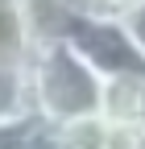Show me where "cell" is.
I'll return each instance as SVG.
<instances>
[{"label": "cell", "mask_w": 145, "mask_h": 149, "mask_svg": "<svg viewBox=\"0 0 145 149\" xmlns=\"http://www.w3.org/2000/svg\"><path fill=\"white\" fill-rule=\"evenodd\" d=\"M29 95H33V116L46 124H70L83 116H100L104 100V79L87 66L75 46H46L29 62Z\"/></svg>", "instance_id": "1"}, {"label": "cell", "mask_w": 145, "mask_h": 149, "mask_svg": "<svg viewBox=\"0 0 145 149\" xmlns=\"http://www.w3.org/2000/svg\"><path fill=\"white\" fill-rule=\"evenodd\" d=\"M75 54L91 66L100 79H145V54L133 42L124 21L112 17H79L75 33H70Z\"/></svg>", "instance_id": "2"}, {"label": "cell", "mask_w": 145, "mask_h": 149, "mask_svg": "<svg viewBox=\"0 0 145 149\" xmlns=\"http://www.w3.org/2000/svg\"><path fill=\"white\" fill-rule=\"evenodd\" d=\"M21 17L29 25L33 46L46 50V46L70 42V33H75V25H79L83 13H75L66 0H21Z\"/></svg>", "instance_id": "3"}, {"label": "cell", "mask_w": 145, "mask_h": 149, "mask_svg": "<svg viewBox=\"0 0 145 149\" xmlns=\"http://www.w3.org/2000/svg\"><path fill=\"white\" fill-rule=\"evenodd\" d=\"M100 116L108 124H133L145 128V79H108Z\"/></svg>", "instance_id": "4"}, {"label": "cell", "mask_w": 145, "mask_h": 149, "mask_svg": "<svg viewBox=\"0 0 145 149\" xmlns=\"http://www.w3.org/2000/svg\"><path fill=\"white\" fill-rule=\"evenodd\" d=\"M33 54H38V46H33V37H29V25H25V17H21V4L0 8V66L29 70Z\"/></svg>", "instance_id": "5"}, {"label": "cell", "mask_w": 145, "mask_h": 149, "mask_svg": "<svg viewBox=\"0 0 145 149\" xmlns=\"http://www.w3.org/2000/svg\"><path fill=\"white\" fill-rule=\"evenodd\" d=\"M29 116H33L29 70H8V66H0V124H8V120H29Z\"/></svg>", "instance_id": "6"}, {"label": "cell", "mask_w": 145, "mask_h": 149, "mask_svg": "<svg viewBox=\"0 0 145 149\" xmlns=\"http://www.w3.org/2000/svg\"><path fill=\"white\" fill-rule=\"evenodd\" d=\"M58 145L62 149H108V120L83 116V120L58 124Z\"/></svg>", "instance_id": "7"}, {"label": "cell", "mask_w": 145, "mask_h": 149, "mask_svg": "<svg viewBox=\"0 0 145 149\" xmlns=\"http://www.w3.org/2000/svg\"><path fill=\"white\" fill-rule=\"evenodd\" d=\"M17 149H62V145H58V124H46V120L33 116Z\"/></svg>", "instance_id": "8"}, {"label": "cell", "mask_w": 145, "mask_h": 149, "mask_svg": "<svg viewBox=\"0 0 145 149\" xmlns=\"http://www.w3.org/2000/svg\"><path fill=\"white\" fill-rule=\"evenodd\" d=\"M108 149H145V128L108 124Z\"/></svg>", "instance_id": "9"}, {"label": "cell", "mask_w": 145, "mask_h": 149, "mask_svg": "<svg viewBox=\"0 0 145 149\" xmlns=\"http://www.w3.org/2000/svg\"><path fill=\"white\" fill-rule=\"evenodd\" d=\"M141 0H91V13L87 17H112V21H124Z\"/></svg>", "instance_id": "10"}, {"label": "cell", "mask_w": 145, "mask_h": 149, "mask_svg": "<svg viewBox=\"0 0 145 149\" xmlns=\"http://www.w3.org/2000/svg\"><path fill=\"white\" fill-rule=\"evenodd\" d=\"M29 120H33V116H29ZM29 120H8V124H0V149H17V145H21Z\"/></svg>", "instance_id": "11"}, {"label": "cell", "mask_w": 145, "mask_h": 149, "mask_svg": "<svg viewBox=\"0 0 145 149\" xmlns=\"http://www.w3.org/2000/svg\"><path fill=\"white\" fill-rule=\"evenodd\" d=\"M124 25H129L133 42H137V46H141V54H145V0H141V4H137L129 17H124Z\"/></svg>", "instance_id": "12"}, {"label": "cell", "mask_w": 145, "mask_h": 149, "mask_svg": "<svg viewBox=\"0 0 145 149\" xmlns=\"http://www.w3.org/2000/svg\"><path fill=\"white\" fill-rule=\"evenodd\" d=\"M66 4H70V8H75V13H83V17H87V13H91V0H66Z\"/></svg>", "instance_id": "13"}, {"label": "cell", "mask_w": 145, "mask_h": 149, "mask_svg": "<svg viewBox=\"0 0 145 149\" xmlns=\"http://www.w3.org/2000/svg\"><path fill=\"white\" fill-rule=\"evenodd\" d=\"M8 4H21V0H0V8H8Z\"/></svg>", "instance_id": "14"}]
</instances>
